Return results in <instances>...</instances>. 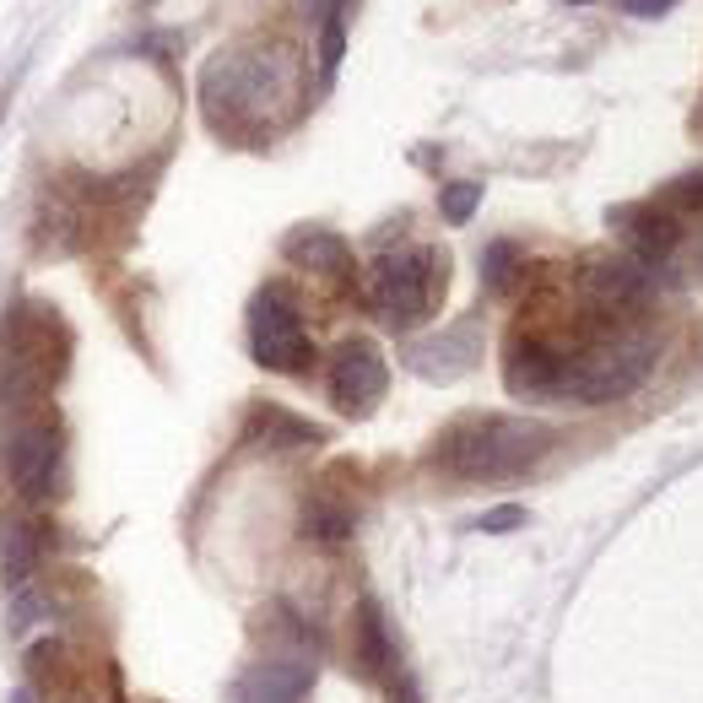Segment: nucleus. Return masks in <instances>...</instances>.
I'll return each instance as SVG.
<instances>
[{
	"instance_id": "nucleus-14",
	"label": "nucleus",
	"mask_w": 703,
	"mask_h": 703,
	"mask_svg": "<svg viewBox=\"0 0 703 703\" xmlns=\"http://www.w3.org/2000/svg\"><path fill=\"white\" fill-rule=\"evenodd\" d=\"M352 655L368 676H384L395 666V644L384 633V612L374 601H357V612H352Z\"/></svg>"
},
{
	"instance_id": "nucleus-7",
	"label": "nucleus",
	"mask_w": 703,
	"mask_h": 703,
	"mask_svg": "<svg viewBox=\"0 0 703 703\" xmlns=\"http://www.w3.org/2000/svg\"><path fill=\"white\" fill-rule=\"evenodd\" d=\"M579 293L595 314H639L649 303V265L633 255H590L579 265Z\"/></svg>"
},
{
	"instance_id": "nucleus-5",
	"label": "nucleus",
	"mask_w": 703,
	"mask_h": 703,
	"mask_svg": "<svg viewBox=\"0 0 703 703\" xmlns=\"http://www.w3.org/2000/svg\"><path fill=\"white\" fill-rule=\"evenodd\" d=\"M249 347H255V363L276 368V374L309 368V336H303V320L282 287H265L255 298V309H249Z\"/></svg>"
},
{
	"instance_id": "nucleus-15",
	"label": "nucleus",
	"mask_w": 703,
	"mask_h": 703,
	"mask_svg": "<svg viewBox=\"0 0 703 703\" xmlns=\"http://www.w3.org/2000/svg\"><path fill=\"white\" fill-rule=\"evenodd\" d=\"M38 568V530L33 520H0V579L11 590L28 585Z\"/></svg>"
},
{
	"instance_id": "nucleus-27",
	"label": "nucleus",
	"mask_w": 703,
	"mask_h": 703,
	"mask_svg": "<svg viewBox=\"0 0 703 703\" xmlns=\"http://www.w3.org/2000/svg\"><path fill=\"white\" fill-rule=\"evenodd\" d=\"M563 6H585V0H563Z\"/></svg>"
},
{
	"instance_id": "nucleus-22",
	"label": "nucleus",
	"mask_w": 703,
	"mask_h": 703,
	"mask_svg": "<svg viewBox=\"0 0 703 703\" xmlns=\"http://www.w3.org/2000/svg\"><path fill=\"white\" fill-rule=\"evenodd\" d=\"M525 525V509L520 503H503V509H487L482 520H476V530L482 536H509V530H520Z\"/></svg>"
},
{
	"instance_id": "nucleus-20",
	"label": "nucleus",
	"mask_w": 703,
	"mask_h": 703,
	"mask_svg": "<svg viewBox=\"0 0 703 703\" xmlns=\"http://www.w3.org/2000/svg\"><path fill=\"white\" fill-rule=\"evenodd\" d=\"M482 206V179H455L439 190V211L444 222H471V211Z\"/></svg>"
},
{
	"instance_id": "nucleus-26",
	"label": "nucleus",
	"mask_w": 703,
	"mask_h": 703,
	"mask_svg": "<svg viewBox=\"0 0 703 703\" xmlns=\"http://www.w3.org/2000/svg\"><path fill=\"white\" fill-rule=\"evenodd\" d=\"M303 6H314V11H320V6H330V0H303Z\"/></svg>"
},
{
	"instance_id": "nucleus-1",
	"label": "nucleus",
	"mask_w": 703,
	"mask_h": 703,
	"mask_svg": "<svg viewBox=\"0 0 703 703\" xmlns=\"http://www.w3.org/2000/svg\"><path fill=\"white\" fill-rule=\"evenodd\" d=\"M557 433L536 417H466L444 433L439 444V466L460 482H509V476H525L541 455L552 449Z\"/></svg>"
},
{
	"instance_id": "nucleus-10",
	"label": "nucleus",
	"mask_w": 703,
	"mask_h": 703,
	"mask_svg": "<svg viewBox=\"0 0 703 703\" xmlns=\"http://www.w3.org/2000/svg\"><path fill=\"white\" fill-rule=\"evenodd\" d=\"M606 222H612V233L633 249V260H644V265H660L676 244H682V222H676L671 211H660L655 201L612 206V211H606Z\"/></svg>"
},
{
	"instance_id": "nucleus-16",
	"label": "nucleus",
	"mask_w": 703,
	"mask_h": 703,
	"mask_svg": "<svg viewBox=\"0 0 703 703\" xmlns=\"http://www.w3.org/2000/svg\"><path fill=\"white\" fill-rule=\"evenodd\" d=\"M249 433H265L271 444H320L325 439L320 422H303V417H293V411H282V406H260L255 417H249Z\"/></svg>"
},
{
	"instance_id": "nucleus-12",
	"label": "nucleus",
	"mask_w": 703,
	"mask_h": 703,
	"mask_svg": "<svg viewBox=\"0 0 703 703\" xmlns=\"http://www.w3.org/2000/svg\"><path fill=\"white\" fill-rule=\"evenodd\" d=\"M557 374H563V352L541 341H514V352L503 357V384L520 401H557Z\"/></svg>"
},
{
	"instance_id": "nucleus-11",
	"label": "nucleus",
	"mask_w": 703,
	"mask_h": 703,
	"mask_svg": "<svg viewBox=\"0 0 703 703\" xmlns=\"http://www.w3.org/2000/svg\"><path fill=\"white\" fill-rule=\"evenodd\" d=\"M309 687H314L309 660L271 655V660H255V666L238 676L233 703H309Z\"/></svg>"
},
{
	"instance_id": "nucleus-21",
	"label": "nucleus",
	"mask_w": 703,
	"mask_h": 703,
	"mask_svg": "<svg viewBox=\"0 0 703 703\" xmlns=\"http://www.w3.org/2000/svg\"><path fill=\"white\" fill-rule=\"evenodd\" d=\"M660 211H703V174H682L655 195Z\"/></svg>"
},
{
	"instance_id": "nucleus-23",
	"label": "nucleus",
	"mask_w": 703,
	"mask_h": 703,
	"mask_svg": "<svg viewBox=\"0 0 703 703\" xmlns=\"http://www.w3.org/2000/svg\"><path fill=\"white\" fill-rule=\"evenodd\" d=\"M628 17H666V11L676 6V0H617Z\"/></svg>"
},
{
	"instance_id": "nucleus-25",
	"label": "nucleus",
	"mask_w": 703,
	"mask_h": 703,
	"mask_svg": "<svg viewBox=\"0 0 703 703\" xmlns=\"http://www.w3.org/2000/svg\"><path fill=\"white\" fill-rule=\"evenodd\" d=\"M6 703H33V693H11Z\"/></svg>"
},
{
	"instance_id": "nucleus-6",
	"label": "nucleus",
	"mask_w": 703,
	"mask_h": 703,
	"mask_svg": "<svg viewBox=\"0 0 703 703\" xmlns=\"http://www.w3.org/2000/svg\"><path fill=\"white\" fill-rule=\"evenodd\" d=\"M330 401H336L347 417H368L384 401V384H390V363L374 341H341L330 352Z\"/></svg>"
},
{
	"instance_id": "nucleus-8",
	"label": "nucleus",
	"mask_w": 703,
	"mask_h": 703,
	"mask_svg": "<svg viewBox=\"0 0 703 703\" xmlns=\"http://www.w3.org/2000/svg\"><path fill=\"white\" fill-rule=\"evenodd\" d=\"M476 352H482V320H460V325L439 330L433 341H417L406 352V368L422 374L428 384H449V379L466 374V368H476Z\"/></svg>"
},
{
	"instance_id": "nucleus-9",
	"label": "nucleus",
	"mask_w": 703,
	"mask_h": 703,
	"mask_svg": "<svg viewBox=\"0 0 703 703\" xmlns=\"http://www.w3.org/2000/svg\"><path fill=\"white\" fill-rule=\"evenodd\" d=\"M6 471L17 482L22 498H44L55 487V471H60V433L49 422H33V428H17L6 444Z\"/></svg>"
},
{
	"instance_id": "nucleus-4",
	"label": "nucleus",
	"mask_w": 703,
	"mask_h": 703,
	"mask_svg": "<svg viewBox=\"0 0 703 703\" xmlns=\"http://www.w3.org/2000/svg\"><path fill=\"white\" fill-rule=\"evenodd\" d=\"M444 255L439 249H395L379 255L368 271V303L390 330H411L433 314V303L444 298Z\"/></svg>"
},
{
	"instance_id": "nucleus-19",
	"label": "nucleus",
	"mask_w": 703,
	"mask_h": 703,
	"mask_svg": "<svg viewBox=\"0 0 703 703\" xmlns=\"http://www.w3.org/2000/svg\"><path fill=\"white\" fill-rule=\"evenodd\" d=\"M341 55H347V17H341V11H330L325 28H320V82H325V87L336 82Z\"/></svg>"
},
{
	"instance_id": "nucleus-3",
	"label": "nucleus",
	"mask_w": 703,
	"mask_h": 703,
	"mask_svg": "<svg viewBox=\"0 0 703 703\" xmlns=\"http://www.w3.org/2000/svg\"><path fill=\"white\" fill-rule=\"evenodd\" d=\"M206 119L211 125H260L276 92L293 87V55L282 49H233L206 65Z\"/></svg>"
},
{
	"instance_id": "nucleus-2",
	"label": "nucleus",
	"mask_w": 703,
	"mask_h": 703,
	"mask_svg": "<svg viewBox=\"0 0 703 703\" xmlns=\"http://www.w3.org/2000/svg\"><path fill=\"white\" fill-rule=\"evenodd\" d=\"M655 336H633V330L606 325L595 341H585L579 352H563V374H557V401H579V406H606L633 395L655 368Z\"/></svg>"
},
{
	"instance_id": "nucleus-18",
	"label": "nucleus",
	"mask_w": 703,
	"mask_h": 703,
	"mask_svg": "<svg viewBox=\"0 0 703 703\" xmlns=\"http://www.w3.org/2000/svg\"><path fill=\"white\" fill-rule=\"evenodd\" d=\"M520 244H514V238H498L493 249H487L482 255V282H487V293H503V287L514 282V271H520Z\"/></svg>"
},
{
	"instance_id": "nucleus-24",
	"label": "nucleus",
	"mask_w": 703,
	"mask_h": 703,
	"mask_svg": "<svg viewBox=\"0 0 703 703\" xmlns=\"http://www.w3.org/2000/svg\"><path fill=\"white\" fill-rule=\"evenodd\" d=\"M390 703H417V682H411V676L390 682Z\"/></svg>"
},
{
	"instance_id": "nucleus-13",
	"label": "nucleus",
	"mask_w": 703,
	"mask_h": 703,
	"mask_svg": "<svg viewBox=\"0 0 703 703\" xmlns=\"http://www.w3.org/2000/svg\"><path fill=\"white\" fill-rule=\"evenodd\" d=\"M282 255H287V265H303V271H325V276L352 271L347 238L320 228V222H298L293 233H282Z\"/></svg>"
},
{
	"instance_id": "nucleus-17",
	"label": "nucleus",
	"mask_w": 703,
	"mask_h": 703,
	"mask_svg": "<svg viewBox=\"0 0 703 703\" xmlns=\"http://www.w3.org/2000/svg\"><path fill=\"white\" fill-rule=\"evenodd\" d=\"M357 530V514L352 503H336V498H314L309 509H303V536L314 541H347Z\"/></svg>"
}]
</instances>
